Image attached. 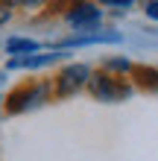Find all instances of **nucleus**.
<instances>
[{
    "label": "nucleus",
    "instance_id": "9",
    "mask_svg": "<svg viewBox=\"0 0 158 161\" xmlns=\"http://www.w3.org/2000/svg\"><path fill=\"white\" fill-rule=\"evenodd\" d=\"M9 18H12V9H9V3H0V26H3Z\"/></svg>",
    "mask_w": 158,
    "mask_h": 161
},
{
    "label": "nucleus",
    "instance_id": "7",
    "mask_svg": "<svg viewBox=\"0 0 158 161\" xmlns=\"http://www.w3.org/2000/svg\"><path fill=\"white\" fill-rule=\"evenodd\" d=\"M103 68H106V73H108V70H117V73H126V70H132V64H129L126 59H108V62L103 64Z\"/></svg>",
    "mask_w": 158,
    "mask_h": 161
},
{
    "label": "nucleus",
    "instance_id": "2",
    "mask_svg": "<svg viewBox=\"0 0 158 161\" xmlns=\"http://www.w3.org/2000/svg\"><path fill=\"white\" fill-rule=\"evenodd\" d=\"M88 91H91V97H97L100 103H120V100L132 97V85L123 82L120 76H111V73H106V70H94L91 73Z\"/></svg>",
    "mask_w": 158,
    "mask_h": 161
},
{
    "label": "nucleus",
    "instance_id": "8",
    "mask_svg": "<svg viewBox=\"0 0 158 161\" xmlns=\"http://www.w3.org/2000/svg\"><path fill=\"white\" fill-rule=\"evenodd\" d=\"M144 12H146L150 21H158V0H150V3L144 6Z\"/></svg>",
    "mask_w": 158,
    "mask_h": 161
},
{
    "label": "nucleus",
    "instance_id": "4",
    "mask_svg": "<svg viewBox=\"0 0 158 161\" xmlns=\"http://www.w3.org/2000/svg\"><path fill=\"white\" fill-rule=\"evenodd\" d=\"M64 21H68V26H73L76 32H91L100 21H103V9H100L97 3H76V6H70L68 12H64Z\"/></svg>",
    "mask_w": 158,
    "mask_h": 161
},
{
    "label": "nucleus",
    "instance_id": "6",
    "mask_svg": "<svg viewBox=\"0 0 158 161\" xmlns=\"http://www.w3.org/2000/svg\"><path fill=\"white\" fill-rule=\"evenodd\" d=\"M6 50L15 56H30V53H38L41 47H38V41H30V38H9Z\"/></svg>",
    "mask_w": 158,
    "mask_h": 161
},
{
    "label": "nucleus",
    "instance_id": "1",
    "mask_svg": "<svg viewBox=\"0 0 158 161\" xmlns=\"http://www.w3.org/2000/svg\"><path fill=\"white\" fill-rule=\"evenodd\" d=\"M50 100V82H26L21 88H15L6 97V111L9 114H18V111H30L38 108Z\"/></svg>",
    "mask_w": 158,
    "mask_h": 161
},
{
    "label": "nucleus",
    "instance_id": "5",
    "mask_svg": "<svg viewBox=\"0 0 158 161\" xmlns=\"http://www.w3.org/2000/svg\"><path fill=\"white\" fill-rule=\"evenodd\" d=\"M62 53H30V56H12L9 59V68L12 70H35V68H47V64L59 62Z\"/></svg>",
    "mask_w": 158,
    "mask_h": 161
},
{
    "label": "nucleus",
    "instance_id": "3",
    "mask_svg": "<svg viewBox=\"0 0 158 161\" xmlns=\"http://www.w3.org/2000/svg\"><path fill=\"white\" fill-rule=\"evenodd\" d=\"M91 70L88 64H68V68H62V73L56 76V94L59 97H73L76 91L82 88H88V82H91Z\"/></svg>",
    "mask_w": 158,
    "mask_h": 161
}]
</instances>
